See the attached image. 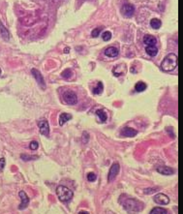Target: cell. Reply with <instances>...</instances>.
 Wrapping results in <instances>:
<instances>
[{"instance_id":"obj_1","label":"cell","mask_w":183,"mask_h":214,"mask_svg":"<svg viewBox=\"0 0 183 214\" xmlns=\"http://www.w3.org/2000/svg\"><path fill=\"white\" fill-rule=\"evenodd\" d=\"M177 66V55L175 53H170L164 58L161 63V69L165 72H170Z\"/></svg>"},{"instance_id":"obj_2","label":"cell","mask_w":183,"mask_h":214,"mask_svg":"<svg viewBox=\"0 0 183 214\" xmlns=\"http://www.w3.org/2000/svg\"><path fill=\"white\" fill-rule=\"evenodd\" d=\"M56 195L60 202H68L70 200H72V198H73V192L69 188L65 187V186L59 185L56 188Z\"/></svg>"},{"instance_id":"obj_3","label":"cell","mask_w":183,"mask_h":214,"mask_svg":"<svg viewBox=\"0 0 183 214\" xmlns=\"http://www.w3.org/2000/svg\"><path fill=\"white\" fill-rule=\"evenodd\" d=\"M123 206L125 209L128 211H138V210H142L143 205H142L140 202H138L136 200L129 199L124 202Z\"/></svg>"},{"instance_id":"obj_4","label":"cell","mask_w":183,"mask_h":214,"mask_svg":"<svg viewBox=\"0 0 183 214\" xmlns=\"http://www.w3.org/2000/svg\"><path fill=\"white\" fill-rule=\"evenodd\" d=\"M63 100L68 105H76L77 103V97L73 91H66L63 94Z\"/></svg>"},{"instance_id":"obj_5","label":"cell","mask_w":183,"mask_h":214,"mask_svg":"<svg viewBox=\"0 0 183 214\" xmlns=\"http://www.w3.org/2000/svg\"><path fill=\"white\" fill-rule=\"evenodd\" d=\"M120 166L118 163H114L112 167H110L109 171V175H108V181L109 182H112L115 179V177H117V174L119 173Z\"/></svg>"},{"instance_id":"obj_6","label":"cell","mask_w":183,"mask_h":214,"mask_svg":"<svg viewBox=\"0 0 183 214\" xmlns=\"http://www.w3.org/2000/svg\"><path fill=\"white\" fill-rule=\"evenodd\" d=\"M153 200H154L155 202H156V204L161 205H168L169 202H170L169 197H168L167 195L163 194V193H158V194H156V195L154 196Z\"/></svg>"},{"instance_id":"obj_7","label":"cell","mask_w":183,"mask_h":214,"mask_svg":"<svg viewBox=\"0 0 183 214\" xmlns=\"http://www.w3.org/2000/svg\"><path fill=\"white\" fill-rule=\"evenodd\" d=\"M38 127L42 135L46 137L49 136V125L47 120H40V121L38 122Z\"/></svg>"},{"instance_id":"obj_8","label":"cell","mask_w":183,"mask_h":214,"mask_svg":"<svg viewBox=\"0 0 183 214\" xmlns=\"http://www.w3.org/2000/svg\"><path fill=\"white\" fill-rule=\"evenodd\" d=\"M121 13L123 16H125L126 18H131L135 13V7L131 4H125L122 6Z\"/></svg>"},{"instance_id":"obj_9","label":"cell","mask_w":183,"mask_h":214,"mask_svg":"<svg viewBox=\"0 0 183 214\" xmlns=\"http://www.w3.org/2000/svg\"><path fill=\"white\" fill-rule=\"evenodd\" d=\"M31 74L35 78V80L39 84V85H41L42 88H45V80H44V78H43L42 74L39 72L37 69H32L31 70Z\"/></svg>"},{"instance_id":"obj_10","label":"cell","mask_w":183,"mask_h":214,"mask_svg":"<svg viewBox=\"0 0 183 214\" xmlns=\"http://www.w3.org/2000/svg\"><path fill=\"white\" fill-rule=\"evenodd\" d=\"M127 72V67L125 64H119L117 66H115L113 70V74L116 77H121L125 75Z\"/></svg>"},{"instance_id":"obj_11","label":"cell","mask_w":183,"mask_h":214,"mask_svg":"<svg viewBox=\"0 0 183 214\" xmlns=\"http://www.w3.org/2000/svg\"><path fill=\"white\" fill-rule=\"evenodd\" d=\"M20 198L21 199V204L20 205L19 208H20V209H23V208H25L27 206V205H28L29 198L27 197V195L25 194V192H23V191L20 192Z\"/></svg>"},{"instance_id":"obj_12","label":"cell","mask_w":183,"mask_h":214,"mask_svg":"<svg viewBox=\"0 0 183 214\" xmlns=\"http://www.w3.org/2000/svg\"><path fill=\"white\" fill-rule=\"evenodd\" d=\"M138 134V131L130 128V127H125L123 130L121 131V135L124 137H129V138H132V137H135Z\"/></svg>"},{"instance_id":"obj_13","label":"cell","mask_w":183,"mask_h":214,"mask_svg":"<svg viewBox=\"0 0 183 214\" xmlns=\"http://www.w3.org/2000/svg\"><path fill=\"white\" fill-rule=\"evenodd\" d=\"M118 53H119L118 49L114 47H109L105 49V55H107L109 57H116L118 55Z\"/></svg>"},{"instance_id":"obj_14","label":"cell","mask_w":183,"mask_h":214,"mask_svg":"<svg viewBox=\"0 0 183 214\" xmlns=\"http://www.w3.org/2000/svg\"><path fill=\"white\" fill-rule=\"evenodd\" d=\"M143 43L145 46H156L157 40L152 35H145L143 37Z\"/></svg>"},{"instance_id":"obj_15","label":"cell","mask_w":183,"mask_h":214,"mask_svg":"<svg viewBox=\"0 0 183 214\" xmlns=\"http://www.w3.org/2000/svg\"><path fill=\"white\" fill-rule=\"evenodd\" d=\"M157 172L164 175H170L174 173V169L170 167H159L157 168Z\"/></svg>"},{"instance_id":"obj_16","label":"cell","mask_w":183,"mask_h":214,"mask_svg":"<svg viewBox=\"0 0 183 214\" xmlns=\"http://www.w3.org/2000/svg\"><path fill=\"white\" fill-rule=\"evenodd\" d=\"M70 119H72V115L70 113H67V112H63L60 114L59 116V125L62 126L64 125L67 121H69Z\"/></svg>"},{"instance_id":"obj_17","label":"cell","mask_w":183,"mask_h":214,"mask_svg":"<svg viewBox=\"0 0 183 214\" xmlns=\"http://www.w3.org/2000/svg\"><path fill=\"white\" fill-rule=\"evenodd\" d=\"M145 52L146 53L148 54L149 56H151V57H154V56H156L157 55V53H158V48L155 47V46H147L145 48Z\"/></svg>"},{"instance_id":"obj_18","label":"cell","mask_w":183,"mask_h":214,"mask_svg":"<svg viewBox=\"0 0 183 214\" xmlns=\"http://www.w3.org/2000/svg\"><path fill=\"white\" fill-rule=\"evenodd\" d=\"M0 35H1V37L3 38L4 40H9V38H10V34H9L8 29L1 23H0Z\"/></svg>"},{"instance_id":"obj_19","label":"cell","mask_w":183,"mask_h":214,"mask_svg":"<svg viewBox=\"0 0 183 214\" xmlns=\"http://www.w3.org/2000/svg\"><path fill=\"white\" fill-rule=\"evenodd\" d=\"M146 87H147V85L143 81H138L135 85V90L137 92H142V91H145L146 89Z\"/></svg>"},{"instance_id":"obj_20","label":"cell","mask_w":183,"mask_h":214,"mask_svg":"<svg viewBox=\"0 0 183 214\" xmlns=\"http://www.w3.org/2000/svg\"><path fill=\"white\" fill-rule=\"evenodd\" d=\"M161 25H162V23L159 19H152L150 20V26L153 29H159Z\"/></svg>"},{"instance_id":"obj_21","label":"cell","mask_w":183,"mask_h":214,"mask_svg":"<svg viewBox=\"0 0 183 214\" xmlns=\"http://www.w3.org/2000/svg\"><path fill=\"white\" fill-rule=\"evenodd\" d=\"M96 114L98 115L99 119L101 120V122H106L108 116H107V113L105 112L103 109H98V111L96 112Z\"/></svg>"},{"instance_id":"obj_22","label":"cell","mask_w":183,"mask_h":214,"mask_svg":"<svg viewBox=\"0 0 183 214\" xmlns=\"http://www.w3.org/2000/svg\"><path fill=\"white\" fill-rule=\"evenodd\" d=\"M160 190L159 187H151V188H146L143 190V193L145 195H151V194H155L156 192H158Z\"/></svg>"},{"instance_id":"obj_23","label":"cell","mask_w":183,"mask_h":214,"mask_svg":"<svg viewBox=\"0 0 183 214\" xmlns=\"http://www.w3.org/2000/svg\"><path fill=\"white\" fill-rule=\"evenodd\" d=\"M20 159H21V160L25 161V162H27V161H31V160H37L38 156H31V155H27V154H21Z\"/></svg>"},{"instance_id":"obj_24","label":"cell","mask_w":183,"mask_h":214,"mask_svg":"<svg viewBox=\"0 0 183 214\" xmlns=\"http://www.w3.org/2000/svg\"><path fill=\"white\" fill-rule=\"evenodd\" d=\"M150 213L151 214H166V213H168V211L166 210V209H164V208H161V207H155V208H153V209L150 211Z\"/></svg>"},{"instance_id":"obj_25","label":"cell","mask_w":183,"mask_h":214,"mask_svg":"<svg viewBox=\"0 0 183 214\" xmlns=\"http://www.w3.org/2000/svg\"><path fill=\"white\" fill-rule=\"evenodd\" d=\"M103 91V84L102 82H98L97 86L95 88H93V93L94 94H100Z\"/></svg>"},{"instance_id":"obj_26","label":"cell","mask_w":183,"mask_h":214,"mask_svg":"<svg viewBox=\"0 0 183 214\" xmlns=\"http://www.w3.org/2000/svg\"><path fill=\"white\" fill-rule=\"evenodd\" d=\"M102 39L106 42L109 41L110 39H112V33H110L109 31H105L102 34Z\"/></svg>"},{"instance_id":"obj_27","label":"cell","mask_w":183,"mask_h":214,"mask_svg":"<svg viewBox=\"0 0 183 214\" xmlns=\"http://www.w3.org/2000/svg\"><path fill=\"white\" fill-rule=\"evenodd\" d=\"M97 178L96 177V174L95 173H89L87 174V180L88 181H90V182H93V181H95Z\"/></svg>"},{"instance_id":"obj_28","label":"cell","mask_w":183,"mask_h":214,"mask_svg":"<svg viewBox=\"0 0 183 214\" xmlns=\"http://www.w3.org/2000/svg\"><path fill=\"white\" fill-rule=\"evenodd\" d=\"M39 147V144H38V142L35 141H33L30 142V144H29V148L31 150H36L37 148Z\"/></svg>"},{"instance_id":"obj_29","label":"cell","mask_w":183,"mask_h":214,"mask_svg":"<svg viewBox=\"0 0 183 214\" xmlns=\"http://www.w3.org/2000/svg\"><path fill=\"white\" fill-rule=\"evenodd\" d=\"M100 32H101V28H100V27H98V28H95V29H94V30L92 31L91 35H92V37H94V38H97V37L99 36V34H100Z\"/></svg>"},{"instance_id":"obj_30","label":"cell","mask_w":183,"mask_h":214,"mask_svg":"<svg viewBox=\"0 0 183 214\" xmlns=\"http://www.w3.org/2000/svg\"><path fill=\"white\" fill-rule=\"evenodd\" d=\"M88 140H89V134H88L87 132H84V133L82 134V142L86 144V142H88Z\"/></svg>"},{"instance_id":"obj_31","label":"cell","mask_w":183,"mask_h":214,"mask_svg":"<svg viewBox=\"0 0 183 214\" xmlns=\"http://www.w3.org/2000/svg\"><path fill=\"white\" fill-rule=\"evenodd\" d=\"M71 76V71L70 70H65L64 72L62 73V77L65 79H69Z\"/></svg>"},{"instance_id":"obj_32","label":"cell","mask_w":183,"mask_h":214,"mask_svg":"<svg viewBox=\"0 0 183 214\" xmlns=\"http://www.w3.org/2000/svg\"><path fill=\"white\" fill-rule=\"evenodd\" d=\"M5 167V158H0V173H1Z\"/></svg>"},{"instance_id":"obj_33","label":"cell","mask_w":183,"mask_h":214,"mask_svg":"<svg viewBox=\"0 0 183 214\" xmlns=\"http://www.w3.org/2000/svg\"><path fill=\"white\" fill-rule=\"evenodd\" d=\"M0 74H1V69H0Z\"/></svg>"}]
</instances>
